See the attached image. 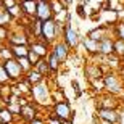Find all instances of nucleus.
<instances>
[{"instance_id": "obj_1", "label": "nucleus", "mask_w": 124, "mask_h": 124, "mask_svg": "<svg viewBox=\"0 0 124 124\" xmlns=\"http://www.w3.org/2000/svg\"><path fill=\"white\" fill-rule=\"evenodd\" d=\"M32 101L37 106H50L52 105V87L48 85V79H44L31 89Z\"/></svg>"}, {"instance_id": "obj_2", "label": "nucleus", "mask_w": 124, "mask_h": 124, "mask_svg": "<svg viewBox=\"0 0 124 124\" xmlns=\"http://www.w3.org/2000/svg\"><path fill=\"white\" fill-rule=\"evenodd\" d=\"M103 85H105V92L108 93L113 95L124 93V79L119 78L116 71H108L103 74Z\"/></svg>"}, {"instance_id": "obj_3", "label": "nucleus", "mask_w": 124, "mask_h": 124, "mask_svg": "<svg viewBox=\"0 0 124 124\" xmlns=\"http://www.w3.org/2000/svg\"><path fill=\"white\" fill-rule=\"evenodd\" d=\"M82 37H84L82 34L73 26L71 16H69V19L66 21V26H64V32H63V36H61V40L69 47V50L73 52V50H78V47L82 42Z\"/></svg>"}, {"instance_id": "obj_4", "label": "nucleus", "mask_w": 124, "mask_h": 124, "mask_svg": "<svg viewBox=\"0 0 124 124\" xmlns=\"http://www.w3.org/2000/svg\"><path fill=\"white\" fill-rule=\"evenodd\" d=\"M2 64H3V68H5V73L8 74L10 82H13V81H21V79L24 78V71H23V68L19 66V63H18L16 58L7 60Z\"/></svg>"}, {"instance_id": "obj_5", "label": "nucleus", "mask_w": 124, "mask_h": 124, "mask_svg": "<svg viewBox=\"0 0 124 124\" xmlns=\"http://www.w3.org/2000/svg\"><path fill=\"white\" fill-rule=\"evenodd\" d=\"M121 106V100L118 95H113V93H101L98 95V100H97V110L98 108H105V110H119Z\"/></svg>"}, {"instance_id": "obj_6", "label": "nucleus", "mask_w": 124, "mask_h": 124, "mask_svg": "<svg viewBox=\"0 0 124 124\" xmlns=\"http://www.w3.org/2000/svg\"><path fill=\"white\" fill-rule=\"evenodd\" d=\"M71 111H73L71 103H69L68 100H64V101L53 103V105H52L50 115H53L55 118H58V119H61V121H68L69 116H71Z\"/></svg>"}, {"instance_id": "obj_7", "label": "nucleus", "mask_w": 124, "mask_h": 124, "mask_svg": "<svg viewBox=\"0 0 124 124\" xmlns=\"http://www.w3.org/2000/svg\"><path fill=\"white\" fill-rule=\"evenodd\" d=\"M42 39H45L48 44H55L56 40H61L58 34H56V23L55 19H48V21H42Z\"/></svg>"}, {"instance_id": "obj_8", "label": "nucleus", "mask_w": 124, "mask_h": 124, "mask_svg": "<svg viewBox=\"0 0 124 124\" xmlns=\"http://www.w3.org/2000/svg\"><path fill=\"white\" fill-rule=\"evenodd\" d=\"M36 18L40 19V21H48V19H53V18H55L50 2H45V0H37Z\"/></svg>"}, {"instance_id": "obj_9", "label": "nucleus", "mask_w": 124, "mask_h": 124, "mask_svg": "<svg viewBox=\"0 0 124 124\" xmlns=\"http://www.w3.org/2000/svg\"><path fill=\"white\" fill-rule=\"evenodd\" d=\"M50 52L56 56V58H58V60L61 61V63H66V61H68V58H69V55H71V50H69V47L66 45L63 40H56L55 44H52Z\"/></svg>"}, {"instance_id": "obj_10", "label": "nucleus", "mask_w": 124, "mask_h": 124, "mask_svg": "<svg viewBox=\"0 0 124 124\" xmlns=\"http://www.w3.org/2000/svg\"><path fill=\"white\" fill-rule=\"evenodd\" d=\"M50 44L45 40V39H37V40H32L29 44V48H31L34 53H36L39 58H47V55L50 53Z\"/></svg>"}, {"instance_id": "obj_11", "label": "nucleus", "mask_w": 124, "mask_h": 124, "mask_svg": "<svg viewBox=\"0 0 124 124\" xmlns=\"http://www.w3.org/2000/svg\"><path fill=\"white\" fill-rule=\"evenodd\" d=\"M100 21L103 26H106L108 29H111L118 21H119V15L116 8H110V10H100Z\"/></svg>"}, {"instance_id": "obj_12", "label": "nucleus", "mask_w": 124, "mask_h": 124, "mask_svg": "<svg viewBox=\"0 0 124 124\" xmlns=\"http://www.w3.org/2000/svg\"><path fill=\"white\" fill-rule=\"evenodd\" d=\"M98 119L103 121L105 124H118L119 121V111L118 110H105V108H98L97 110Z\"/></svg>"}, {"instance_id": "obj_13", "label": "nucleus", "mask_w": 124, "mask_h": 124, "mask_svg": "<svg viewBox=\"0 0 124 124\" xmlns=\"http://www.w3.org/2000/svg\"><path fill=\"white\" fill-rule=\"evenodd\" d=\"M39 116V106L34 103V101H29L28 105H24L23 108H21V115H19V118L24 121V123H31L34 118H37Z\"/></svg>"}, {"instance_id": "obj_14", "label": "nucleus", "mask_w": 124, "mask_h": 124, "mask_svg": "<svg viewBox=\"0 0 124 124\" xmlns=\"http://www.w3.org/2000/svg\"><path fill=\"white\" fill-rule=\"evenodd\" d=\"M7 44L8 45H29L31 44V39L26 32H13L10 31V36L7 39Z\"/></svg>"}, {"instance_id": "obj_15", "label": "nucleus", "mask_w": 124, "mask_h": 124, "mask_svg": "<svg viewBox=\"0 0 124 124\" xmlns=\"http://www.w3.org/2000/svg\"><path fill=\"white\" fill-rule=\"evenodd\" d=\"M81 45L84 47V50L87 52L90 56H100V42L92 40V39H89L87 36H84Z\"/></svg>"}, {"instance_id": "obj_16", "label": "nucleus", "mask_w": 124, "mask_h": 124, "mask_svg": "<svg viewBox=\"0 0 124 124\" xmlns=\"http://www.w3.org/2000/svg\"><path fill=\"white\" fill-rule=\"evenodd\" d=\"M115 53V39L108 34L100 40V55L101 56H110Z\"/></svg>"}, {"instance_id": "obj_17", "label": "nucleus", "mask_w": 124, "mask_h": 124, "mask_svg": "<svg viewBox=\"0 0 124 124\" xmlns=\"http://www.w3.org/2000/svg\"><path fill=\"white\" fill-rule=\"evenodd\" d=\"M85 78H87L89 82L92 81H97V79H101L103 78V71H101L100 64H95V63H89L85 64Z\"/></svg>"}, {"instance_id": "obj_18", "label": "nucleus", "mask_w": 124, "mask_h": 124, "mask_svg": "<svg viewBox=\"0 0 124 124\" xmlns=\"http://www.w3.org/2000/svg\"><path fill=\"white\" fill-rule=\"evenodd\" d=\"M21 5V10H23V15L26 18L32 19L36 18V11H37V0H24V2H19Z\"/></svg>"}, {"instance_id": "obj_19", "label": "nucleus", "mask_w": 124, "mask_h": 124, "mask_svg": "<svg viewBox=\"0 0 124 124\" xmlns=\"http://www.w3.org/2000/svg\"><path fill=\"white\" fill-rule=\"evenodd\" d=\"M110 34V29L106 28V26H103V24H98L97 28H93V29H90V31L87 32V37L89 39H92V40H97V42H100L101 39L105 36H108ZM111 36V34H110Z\"/></svg>"}, {"instance_id": "obj_20", "label": "nucleus", "mask_w": 124, "mask_h": 124, "mask_svg": "<svg viewBox=\"0 0 124 124\" xmlns=\"http://www.w3.org/2000/svg\"><path fill=\"white\" fill-rule=\"evenodd\" d=\"M24 79H26V81H28L31 85H36V84H39L40 81H44V79H47V78H44V76H42V74L39 73L36 68H32L29 73L24 74Z\"/></svg>"}, {"instance_id": "obj_21", "label": "nucleus", "mask_w": 124, "mask_h": 124, "mask_svg": "<svg viewBox=\"0 0 124 124\" xmlns=\"http://www.w3.org/2000/svg\"><path fill=\"white\" fill-rule=\"evenodd\" d=\"M45 60H47V63H48V68H50L52 74H53V73H58V71L61 69V64H63V63H61V61L58 60V58H56V56L53 55L52 52L48 53V55H47Z\"/></svg>"}, {"instance_id": "obj_22", "label": "nucleus", "mask_w": 124, "mask_h": 124, "mask_svg": "<svg viewBox=\"0 0 124 124\" xmlns=\"http://www.w3.org/2000/svg\"><path fill=\"white\" fill-rule=\"evenodd\" d=\"M110 34L113 39H119L124 40V21H118V23L110 29Z\"/></svg>"}, {"instance_id": "obj_23", "label": "nucleus", "mask_w": 124, "mask_h": 124, "mask_svg": "<svg viewBox=\"0 0 124 124\" xmlns=\"http://www.w3.org/2000/svg\"><path fill=\"white\" fill-rule=\"evenodd\" d=\"M11 23H13V18L10 16L8 10L3 8L2 3H0V28H8Z\"/></svg>"}, {"instance_id": "obj_24", "label": "nucleus", "mask_w": 124, "mask_h": 124, "mask_svg": "<svg viewBox=\"0 0 124 124\" xmlns=\"http://www.w3.org/2000/svg\"><path fill=\"white\" fill-rule=\"evenodd\" d=\"M34 68H36L37 71L44 76V78H48V76L52 74V71H50V68H48V63H47L45 58H40V60L37 61V64L34 66Z\"/></svg>"}, {"instance_id": "obj_25", "label": "nucleus", "mask_w": 124, "mask_h": 124, "mask_svg": "<svg viewBox=\"0 0 124 124\" xmlns=\"http://www.w3.org/2000/svg\"><path fill=\"white\" fill-rule=\"evenodd\" d=\"M15 118H16V116L11 115L7 106L0 108V123H3V124H13L15 123Z\"/></svg>"}, {"instance_id": "obj_26", "label": "nucleus", "mask_w": 124, "mask_h": 124, "mask_svg": "<svg viewBox=\"0 0 124 124\" xmlns=\"http://www.w3.org/2000/svg\"><path fill=\"white\" fill-rule=\"evenodd\" d=\"M66 100V93L61 87H56V89H52V105L53 103H60V101Z\"/></svg>"}, {"instance_id": "obj_27", "label": "nucleus", "mask_w": 124, "mask_h": 124, "mask_svg": "<svg viewBox=\"0 0 124 124\" xmlns=\"http://www.w3.org/2000/svg\"><path fill=\"white\" fill-rule=\"evenodd\" d=\"M11 58H15L13 56V50H11V45H0V61L3 63V61L7 60H11Z\"/></svg>"}, {"instance_id": "obj_28", "label": "nucleus", "mask_w": 124, "mask_h": 124, "mask_svg": "<svg viewBox=\"0 0 124 124\" xmlns=\"http://www.w3.org/2000/svg\"><path fill=\"white\" fill-rule=\"evenodd\" d=\"M11 50H13L15 58H23V56H28L29 45H11Z\"/></svg>"}, {"instance_id": "obj_29", "label": "nucleus", "mask_w": 124, "mask_h": 124, "mask_svg": "<svg viewBox=\"0 0 124 124\" xmlns=\"http://www.w3.org/2000/svg\"><path fill=\"white\" fill-rule=\"evenodd\" d=\"M31 89H32V85L26 81V79H21V81H18V90L21 92V95H31Z\"/></svg>"}, {"instance_id": "obj_30", "label": "nucleus", "mask_w": 124, "mask_h": 124, "mask_svg": "<svg viewBox=\"0 0 124 124\" xmlns=\"http://www.w3.org/2000/svg\"><path fill=\"white\" fill-rule=\"evenodd\" d=\"M16 60H18L19 66H21V68H23L24 74H26V73H29V71H31V69L34 68V66H32V64H31V61L28 60V56H23V58H16Z\"/></svg>"}, {"instance_id": "obj_31", "label": "nucleus", "mask_w": 124, "mask_h": 124, "mask_svg": "<svg viewBox=\"0 0 124 124\" xmlns=\"http://www.w3.org/2000/svg\"><path fill=\"white\" fill-rule=\"evenodd\" d=\"M50 5H52V10H53V15H55V16H56V15H60L63 10H68V8H64L63 5L60 3V0H52Z\"/></svg>"}, {"instance_id": "obj_32", "label": "nucleus", "mask_w": 124, "mask_h": 124, "mask_svg": "<svg viewBox=\"0 0 124 124\" xmlns=\"http://www.w3.org/2000/svg\"><path fill=\"white\" fill-rule=\"evenodd\" d=\"M5 106L8 108V111L13 116H19L21 115V108H23V106L19 105V103H10V105H5Z\"/></svg>"}, {"instance_id": "obj_33", "label": "nucleus", "mask_w": 124, "mask_h": 124, "mask_svg": "<svg viewBox=\"0 0 124 124\" xmlns=\"http://www.w3.org/2000/svg\"><path fill=\"white\" fill-rule=\"evenodd\" d=\"M69 85H71V89H73L74 92H76V98H79V97L84 93V92H82V89H81V85H79V82L76 81V79H73V81L69 82Z\"/></svg>"}, {"instance_id": "obj_34", "label": "nucleus", "mask_w": 124, "mask_h": 124, "mask_svg": "<svg viewBox=\"0 0 124 124\" xmlns=\"http://www.w3.org/2000/svg\"><path fill=\"white\" fill-rule=\"evenodd\" d=\"M7 82H10V78H8V74L5 73V68L2 64V61H0V85H3Z\"/></svg>"}, {"instance_id": "obj_35", "label": "nucleus", "mask_w": 124, "mask_h": 124, "mask_svg": "<svg viewBox=\"0 0 124 124\" xmlns=\"http://www.w3.org/2000/svg\"><path fill=\"white\" fill-rule=\"evenodd\" d=\"M28 60L31 61V64H32V66H36V64H37V61L40 60V58H39V56H37L36 53H34V52L31 50V48H29V53H28Z\"/></svg>"}, {"instance_id": "obj_36", "label": "nucleus", "mask_w": 124, "mask_h": 124, "mask_svg": "<svg viewBox=\"0 0 124 124\" xmlns=\"http://www.w3.org/2000/svg\"><path fill=\"white\" fill-rule=\"evenodd\" d=\"M10 36V29L8 28H0V42H7Z\"/></svg>"}, {"instance_id": "obj_37", "label": "nucleus", "mask_w": 124, "mask_h": 124, "mask_svg": "<svg viewBox=\"0 0 124 124\" xmlns=\"http://www.w3.org/2000/svg\"><path fill=\"white\" fill-rule=\"evenodd\" d=\"M0 3H2V7H3V8H11V7H15V5H18L19 2L18 0H3V2H0Z\"/></svg>"}, {"instance_id": "obj_38", "label": "nucleus", "mask_w": 124, "mask_h": 124, "mask_svg": "<svg viewBox=\"0 0 124 124\" xmlns=\"http://www.w3.org/2000/svg\"><path fill=\"white\" fill-rule=\"evenodd\" d=\"M47 124H63V121L58 119V118H55L53 115H50V113H48V119H47Z\"/></svg>"}, {"instance_id": "obj_39", "label": "nucleus", "mask_w": 124, "mask_h": 124, "mask_svg": "<svg viewBox=\"0 0 124 124\" xmlns=\"http://www.w3.org/2000/svg\"><path fill=\"white\" fill-rule=\"evenodd\" d=\"M28 124H47V121L44 119V118H40V115H39L37 118H34V119H32L31 123H28Z\"/></svg>"}, {"instance_id": "obj_40", "label": "nucleus", "mask_w": 124, "mask_h": 124, "mask_svg": "<svg viewBox=\"0 0 124 124\" xmlns=\"http://www.w3.org/2000/svg\"><path fill=\"white\" fill-rule=\"evenodd\" d=\"M119 111V121H118V124H124V110H118Z\"/></svg>"}, {"instance_id": "obj_41", "label": "nucleus", "mask_w": 124, "mask_h": 124, "mask_svg": "<svg viewBox=\"0 0 124 124\" xmlns=\"http://www.w3.org/2000/svg\"><path fill=\"white\" fill-rule=\"evenodd\" d=\"M118 15H119V21H124V7L121 10H118Z\"/></svg>"}, {"instance_id": "obj_42", "label": "nucleus", "mask_w": 124, "mask_h": 124, "mask_svg": "<svg viewBox=\"0 0 124 124\" xmlns=\"http://www.w3.org/2000/svg\"><path fill=\"white\" fill-rule=\"evenodd\" d=\"M60 3L63 5L64 8H68V7H69V0H60Z\"/></svg>"}, {"instance_id": "obj_43", "label": "nucleus", "mask_w": 124, "mask_h": 124, "mask_svg": "<svg viewBox=\"0 0 124 124\" xmlns=\"http://www.w3.org/2000/svg\"><path fill=\"white\" fill-rule=\"evenodd\" d=\"M87 2H89V3H100L101 0H87Z\"/></svg>"}, {"instance_id": "obj_44", "label": "nucleus", "mask_w": 124, "mask_h": 124, "mask_svg": "<svg viewBox=\"0 0 124 124\" xmlns=\"http://www.w3.org/2000/svg\"><path fill=\"white\" fill-rule=\"evenodd\" d=\"M45 2H52V0H45Z\"/></svg>"}, {"instance_id": "obj_45", "label": "nucleus", "mask_w": 124, "mask_h": 124, "mask_svg": "<svg viewBox=\"0 0 124 124\" xmlns=\"http://www.w3.org/2000/svg\"><path fill=\"white\" fill-rule=\"evenodd\" d=\"M23 124H28V123H23Z\"/></svg>"}, {"instance_id": "obj_46", "label": "nucleus", "mask_w": 124, "mask_h": 124, "mask_svg": "<svg viewBox=\"0 0 124 124\" xmlns=\"http://www.w3.org/2000/svg\"><path fill=\"white\" fill-rule=\"evenodd\" d=\"M0 2H3V0H0Z\"/></svg>"}, {"instance_id": "obj_47", "label": "nucleus", "mask_w": 124, "mask_h": 124, "mask_svg": "<svg viewBox=\"0 0 124 124\" xmlns=\"http://www.w3.org/2000/svg\"><path fill=\"white\" fill-rule=\"evenodd\" d=\"M21 2H24V0H21Z\"/></svg>"}, {"instance_id": "obj_48", "label": "nucleus", "mask_w": 124, "mask_h": 124, "mask_svg": "<svg viewBox=\"0 0 124 124\" xmlns=\"http://www.w3.org/2000/svg\"><path fill=\"white\" fill-rule=\"evenodd\" d=\"M0 124H3V123H0Z\"/></svg>"}]
</instances>
